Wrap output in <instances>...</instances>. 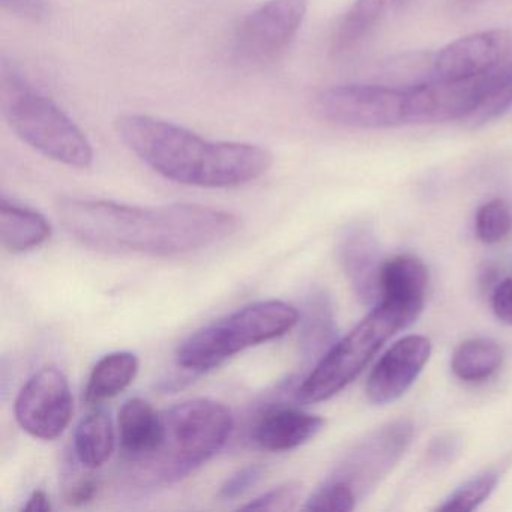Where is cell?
I'll return each instance as SVG.
<instances>
[{
  "instance_id": "6da1fadb",
  "label": "cell",
  "mask_w": 512,
  "mask_h": 512,
  "mask_svg": "<svg viewBox=\"0 0 512 512\" xmlns=\"http://www.w3.org/2000/svg\"><path fill=\"white\" fill-rule=\"evenodd\" d=\"M56 214L65 232L83 247L152 257L205 250L226 241L241 227L232 212L191 203L140 208L64 197L56 203Z\"/></svg>"
},
{
  "instance_id": "7a4b0ae2",
  "label": "cell",
  "mask_w": 512,
  "mask_h": 512,
  "mask_svg": "<svg viewBox=\"0 0 512 512\" xmlns=\"http://www.w3.org/2000/svg\"><path fill=\"white\" fill-rule=\"evenodd\" d=\"M125 146L169 181L200 188H233L262 178L274 155L251 143L214 142L172 122L125 113L115 121Z\"/></svg>"
},
{
  "instance_id": "3957f363",
  "label": "cell",
  "mask_w": 512,
  "mask_h": 512,
  "mask_svg": "<svg viewBox=\"0 0 512 512\" xmlns=\"http://www.w3.org/2000/svg\"><path fill=\"white\" fill-rule=\"evenodd\" d=\"M161 413L164 431L155 451L125 464V476L139 490L166 487L190 475L221 451L233 431L232 413L218 401L196 398Z\"/></svg>"
},
{
  "instance_id": "277c9868",
  "label": "cell",
  "mask_w": 512,
  "mask_h": 512,
  "mask_svg": "<svg viewBox=\"0 0 512 512\" xmlns=\"http://www.w3.org/2000/svg\"><path fill=\"white\" fill-rule=\"evenodd\" d=\"M0 112L17 137L44 157L74 169L94 163V149L79 125L5 61L0 64Z\"/></svg>"
},
{
  "instance_id": "5b68a950",
  "label": "cell",
  "mask_w": 512,
  "mask_h": 512,
  "mask_svg": "<svg viewBox=\"0 0 512 512\" xmlns=\"http://www.w3.org/2000/svg\"><path fill=\"white\" fill-rule=\"evenodd\" d=\"M298 322V310L286 302H256L190 335L178 347L176 362L188 371L212 370L248 347L287 334Z\"/></svg>"
},
{
  "instance_id": "8992f818",
  "label": "cell",
  "mask_w": 512,
  "mask_h": 512,
  "mask_svg": "<svg viewBox=\"0 0 512 512\" xmlns=\"http://www.w3.org/2000/svg\"><path fill=\"white\" fill-rule=\"evenodd\" d=\"M418 311L380 301L352 332L331 347L298 389L301 403H320L343 391L367 367L383 344L412 325Z\"/></svg>"
},
{
  "instance_id": "52a82bcc",
  "label": "cell",
  "mask_w": 512,
  "mask_h": 512,
  "mask_svg": "<svg viewBox=\"0 0 512 512\" xmlns=\"http://www.w3.org/2000/svg\"><path fill=\"white\" fill-rule=\"evenodd\" d=\"M317 116L328 124L356 130H383L407 124L406 89L344 85L325 89L314 101Z\"/></svg>"
},
{
  "instance_id": "ba28073f",
  "label": "cell",
  "mask_w": 512,
  "mask_h": 512,
  "mask_svg": "<svg viewBox=\"0 0 512 512\" xmlns=\"http://www.w3.org/2000/svg\"><path fill=\"white\" fill-rule=\"evenodd\" d=\"M308 0H268L244 17L233 35V53L242 64L275 61L292 44L307 17Z\"/></svg>"
},
{
  "instance_id": "9c48e42d",
  "label": "cell",
  "mask_w": 512,
  "mask_h": 512,
  "mask_svg": "<svg viewBox=\"0 0 512 512\" xmlns=\"http://www.w3.org/2000/svg\"><path fill=\"white\" fill-rule=\"evenodd\" d=\"M73 415V395L67 376L46 367L31 377L16 400V419L35 439L53 440L64 433Z\"/></svg>"
},
{
  "instance_id": "30bf717a",
  "label": "cell",
  "mask_w": 512,
  "mask_h": 512,
  "mask_svg": "<svg viewBox=\"0 0 512 512\" xmlns=\"http://www.w3.org/2000/svg\"><path fill=\"white\" fill-rule=\"evenodd\" d=\"M488 74L469 80L431 79L406 88L407 124L466 121L481 101Z\"/></svg>"
},
{
  "instance_id": "8fae6325",
  "label": "cell",
  "mask_w": 512,
  "mask_h": 512,
  "mask_svg": "<svg viewBox=\"0 0 512 512\" xmlns=\"http://www.w3.org/2000/svg\"><path fill=\"white\" fill-rule=\"evenodd\" d=\"M511 32L502 29L478 32L452 41L431 61V79L469 80L485 76L508 62Z\"/></svg>"
},
{
  "instance_id": "7c38bea8",
  "label": "cell",
  "mask_w": 512,
  "mask_h": 512,
  "mask_svg": "<svg viewBox=\"0 0 512 512\" xmlns=\"http://www.w3.org/2000/svg\"><path fill=\"white\" fill-rule=\"evenodd\" d=\"M431 355V341L424 335H407L377 362L367 382L368 400L388 404L406 394Z\"/></svg>"
},
{
  "instance_id": "4fadbf2b",
  "label": "cell",
  "mask_w": 512,
  "mask_h": 512,
  "mask_svg": "<svg viewBox=\"0 0 512 512\" xmlns=\"http://www.w3.org/2000/svg\"><path fill=\"white\" fill-rule=\"evenodd\" d=\"M412 433V425L406 421L394 422L382 428L355 449L334 478L349 482L356 493L358 487L374 484L401 457Z\"/></svg>"
},
{
  "instance_id": "5bb4252c",
  "label": "cell",
  "mask_w": 512,
  "mask_h": 512,
  "mask_svg": "<svg viewBox=\"0 0 512 512\" xmlns=\"http://www.w3.org/2000/svg\"><path fill=\"white\" fill-rule=\"evenodd\" d=\"M338 259L359 301L373 304L380 296V272L383 268L373 230L365 224L349 227L340 238Z\"/></svg>"
},
{
  "instance_id": "9a60e30c",
  "label": "cell",
  "mask_w": 512,
  "mask_h": 512,
  "mask_svg": "<svg viewBox=\"0 0 512 512\" xmlns=\"http://www.w3.org/2000/svg\"><path fill=\"white\" fill-rule=\"evenodd\" d=\"M325 419L295 407H278L262 416L254 440L266 451L286 452L307 443L322 431Z\"/></svg>"
},
{
  "instance_id": "2e32d148",
  "label": "cell",
  "mask_w": 512,
  "mask_h": 512,
  "mask_svg": "<svg viewBox=\"0 0 512 512\" xmlns=\"http://www.w3.org/2000/svg\"><path fill=\"white\" fill-rule=\"evenodd\" d=\"M118 428L122 463H136L148 457L161 442L163 413L142 398H131L119 412Z\"/></svg>"
},
{
  "instance_id": "e0dca14e",
  "label": "cell",
  "mask_w": 512,
  "mask_h": 512,
  "mask_svg": "<svg viewBox=\"0 0 512 512\" xmlns=\"http://www.w3.org/2000/svg\"><path fill=\"white\" fill-rule=\"evenodd\" d=\"M428 281L430 275L422 260L409 254L397 256L383 263L380 296L382 301L421 313Z\"/></svg>"
},
{
  "instance_id": "ac0fdd59",
  "label": "cell",
  "mask_w": 512,
  "mask_h": 512,
  "mask_svg": "<svg viewBox=\"0 0 512 512\" xmlns=\"http://www.w3.org/2000/svg\"><path fill=\"white\" fill-rule=\"evenodd\" d=\"M52 235V226L40 214L10 200L0 202V239L10 253H25L43 245Z\"/></svg>"
},
{
  "instance_id": "d6986e66",
  "label": "cell",
  "mask_w": 512,
  "mask_h": 512,
  "mask_svg": "<svg viewBox=\"0 0 512 512\" xmlns=\"http://www.w3.org/2000/svg\"><path fill=\"white\" fill-rule=\"evenodd\" d=\"M139 358L131 352H115L97 362L85 389L88 404H101L121 394L139 373Z\"/></svg>"
},
{
  "instance_id": "ffe728a7",
  "label": "cell",
  "mask_w": 512,
  "mask_h": 512,
  "mask_svg": "<svg viewBox=\"0 0 512 512\" xmlns=\"http://www.w3.org/2000/svg\"><path fill=\"white\" fill-rule=\"evenodd\" d=\"M77 460L94 470L103 466L115 451L112 419L103 410H95L79 422L74 433Z\"/></svg>"
},
{
  "instance_id": "44dd1931",
  "label": "cell",
  "mask_w": 512,
  "mask_h": 512,
  "mask_svg": "<svg viewBox=\"0 0 512 512\" xmlns=\"http://www.w3.org/2000/svg\"><path fill=\"white\" fill-rule=\"evenodd\" d=\"M388 0H355L343 14L331 40L335 58L349 55L376 28L385 13Z\"/></svg>"
},
{
  "instance_id": "7402d4cb",
  "label": "cell",
  "mask_w": 512,
  "mask_h": 512,
  "mask_svg": "<svg viewBox=\"0 0 512 512\" xmlns=\"http://www.w3.org/2000/svg\"><path fill=\"white\" fill-rule=\"evenodd\" d=\"M502 347L487 338L464 341L452 355V373L463 382H482L493 376L502 364Z\"/></svg>"
},
{
  "instance_id": "603a6c76",
  "label": "cell",
  "mask_w": 512,
  "mask_h": 512,
  "mask_svg": "<svg viewBox=\"0 0 512 512\" xmlns=\"http://www.w3.org/2000/svg\"><path fill=\"white\" fill-rule=\"evenodd\" d=\"M512 107V61L506 62L487 76L481 101L475 112L463 122L466 127H484Z\"/></svg>"
},
{
  "instance_id": "cb8c5ba5",
  "label": "cell",
  "mask_w": 512,
  "mask_h": 512,
  "mask_svg": "<svg viewBox=\"0 0 512 512\" xmlns=\"http://www.w3.org/2000/svg\"><path fill=\"white\" fill-rule=\"evenodd\" d=\"M332 340H334V317H332L331 304L326 295L319 293L314 296L308 307L302 343L308 355H316L323 352Z\"/></svg>"
},
{
  "instance_id": "d4e9b609",
  "label": "cell",
  "mask_w": 512,
  "mask_h": 512,
  "mask_svg": "<svg viewBox=\"0 0 512 512\" xmlns=\"http://www.w3.org/2000/svg\"><path fill=\"white\" fill-rule=\"evenodd\" d=\"M499 482V473L488 470L470 481L464 482L448 499L437 508V511L470 512L478 508L488 499Z\"/></svg>"
},
{
  "instance_id": "484cf974",
  "label": "cell",
  "mask_w": 512,
  "mask_h": 512,
  "mask_svg": "<svg viewBox=\"0 0 512 512\" xmlns=\"http://www.w3.org/2000/svg\"><path fill=\"white\" fill-rule=\"evenodd\" d=\"M476 236L484 244H497L509 235L512 218L508 206L502 200L484 203L476 212Z\"/></svg>"
},
{
  "instance_id": "4316f807",
  "label": "cell",
  "mask_w": 512,
  "mask_h": 512,
  "mask_svg": "<svg viewBox=\"0 0 512 512\" xmlns=\"http://www.w3.org/2000/svg\"><path fill=\"white\" fill-rule=\"evenodd\" d=\"M355 488L343 479L332 478L320 487L305 503L307 511H352L356 505Z\"/></svg>"
},
{
  "instance_id": "83f0119b",
  "label": "cell",
  "mask_w": 512,
  "mask_h": 512,
  "mask_svg": "<svg viewBox=\"0 0 512 512\" xmlns=\"http://www.w3.org/2000/svg\"><path fill=\"white\" fill-rule=\"evenodd\" d=\"M302 484L299 482H286L257 499L251 500L239 509L244 511H292L296 508L302 497Z\"/></svg>"
},
{
  "instance_id": "f1b7e54d",
  "label": "cell",
  "mask_w": 512,
  "mask_h": 512,
  "mask_svg": "<svg viewBox=\"0 0 512 512\" xmlns=\"http://www.w3.org/2000/svg\"><path fill=\"white\" fill-rule=\"evenodd\" d=\"M266 469L262 464H250V466L242 467L238 472L233 473L227 481L224 482L220 490V496L223 499H238L244 496L251 488L256 487L263 476H265Z\"/></svg>"
},
{
  "instance_id": "f546056e",
  "label": "cell",
  "mask_w": 512,
  "mask_h": 512,
  "mask_svg": "<svg viewBox=\"0 0 512 512\" xmlns=\"http://www.w3.org/2000/svg\"><path fill=\"white\" fill-rule=\"evenodd\" d=\"M98 491L97 479L91 476H83V478L76 479L74 482L67 484L64 488V499L68 505L80 506L85 503L91 502Z\"/></svg>"
},
{
  "instance_id": "4dcf8cb0",
  "label": "cell",
  "mask_w": 512,
  "mask_h": 512,
  "mask_svg": "<svg viewBox=\"0 0 512 512\" xmlns=\"http://www.w3.org/2000/svg\"><path fill=\"white\" fill-rule=\"evenodd\" d=\"M494 314L500 322L512 326V278L497 284L491 298Z\"/></svg>"
},
{
  "instance_id": "1f68e13d",
  "label": "cell",
  "mask_w": 512,
  "mask_h": 512,
  "mask_svg": "<svg viewBox=\"0 0 512 512\" xmlns=\"http://www.w3.org/2000/svg\"><path fill=\"white\" fill-rule=\"evenodd\" d=\"M0 7L23 19L38 20L44 13L43 0H0Z\"/></svg>"
},
{
  "instance_id": "d6a6232c",
  "label": "cell",
  "mask_w": 512,
  "mask_h": 512,
  "mask_svg": "<svg viewBox=\"0 0 512 512\" xmlns=\"http://www.w3.org/2000/svg\"><path fill=\"white\" fill-rule=\"evenodd\" d=\"M23 511L28 512H49L52 511V503H50L49 494L43 490H37L29 497Z\"/></svg>"
},
{
  "instance_id": "836d02e7",
  "label": "cell",
  "mask_w": 512,
  "mask_h": 512,
  "mask_svg": "<svg viewBox=\"0 0 512 512\" xmlns=\"http://www.w3.org/2000/svg\"><path fill=\"white\" fill-rule=\"evenodd\" d=\"M454 2L455 8H458L460 11H469L472 8H475L476 5L481 4L484 0H452Z\"/></svg>"
},
{
  "instance_id": "e575fe53",
  "label": "cell",
  "mask_w": 512,
  "mask_h": 512,
  "mask_svg": "<svg viewBox=\"0 0 512 512\" xmlns=\"http://www.w3.org/2000/svg\"><path fill=\"white\" fill-rule=\"evenodd\" d=\"M410 2H413V0H392V4L400 5V7H403V5L410 4Z\"/></svg>"
}]
</instances>
